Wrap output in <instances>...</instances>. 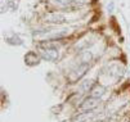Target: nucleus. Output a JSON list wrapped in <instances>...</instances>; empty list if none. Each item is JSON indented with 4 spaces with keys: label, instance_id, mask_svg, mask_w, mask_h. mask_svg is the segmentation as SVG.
Listing matches in <instances>:
<instances>
[{
    "label": "nucleus",
    "instance_id": "obj_6",
    "mask_svg": "<svg viewBox=\"0 0 130 122\" xmlns=\"http://www.w3.org/2000/svg\"><path fill=\"white\" fill-rule=\"evenodd\" d=\"M93 117H94V113L91 111H85L84 113H79L76 117H73L72 122H88Z\"/></svg>",
    "mask_w": 130,
    "mask_h": 122
},
{
    "label": "nucleus",
    "instance_id": "obj_1",
    "mask_svg": "<svg viewBox=\"0 0 130 122\" xmlns=\"http://www.w3.org/2000/svg\"><path fill=\"white\" fill-rule=\"evenodd\" d=\"M40 55L45 60H55L58 58V49L54 45L41 44L40 45Z\"/></svg>",
    "mask_w": 130,
    "mask_h": 122
},
{
    "label": "nucleus",
    "instance_id": "obj_3",
    "mask_svg": "<svg viewBox=\"0 0 130 122\" xmlns=\"http://www.w3.org/2000/svg\"><path fill=\"white\" fill-rule=\"evenodd\" d=\"M52 4L59 9H73L76 7H80V3L77 0H52Z\"/></svg>",
    "mask_w": 130,
    "mask_h": 122
},
{
    "label": "nucleus",
    "instance_id": "obj_2",
    "mask_svg": "<svg viewBox=\"0 0 130 122\" xmlns=\"http://www.w3.org/2000/svg\"><path fill=\"white\" fill-rule=\"evenodd\" d=\"M88 68H89V63H81L79 67H76L75 69H73V71H72V73L68 76L70 81L75 82V81L80 80V78H81V77H83V76L86 73Z\"/></svg>",
    "mask_w": 130,
    "mask_h": 122
},
{
    "label": "nucleus",
    "instance_id": "obj_8",
    "mask_svg": "<svg viewBox=\"0 0 130 122\" xmlns=\"http://www.w3.org/2000/svg\"><path fill=\"white\" fill-rule=\"evenodd\" d=\"M104 91H106V89L103 88V86H99V85H95L94 88H93L91 90H90V96H93V98H102L103 95H104Z\"/></svg>",
    "mask_w": 130,
    "mask_h": 122
},
{
    "label": "nucleus",
    "instance_id": "obj_11",
    "mask_svg": "<svg viewBox=\"0 0 130 122\" xmlns=\"http://www.w3.org/2000/svg\"><path fill=\"white\" fill-rule=\"evenodd\" d=\"M91 85H93V84H91V81H85V82H84V85H83V89H84L85 91H88V90L91 88Z\"/></svg>",
    "mask_w": 130,
    "mask_h": 122
},
{
    "label": "nucleus",
    "instance_id": "obj_9",
    "mask_svg": "<svg viewBox=\"0 0 130 122\" xmlns=\"http://www.w3.org/2000/svg\"><path fill=\"white\" fill-rule=\"evenodd\" d=\"M25 60H26V63L27 64H30V66H35V64H39V57L36 55L35 53H28L27 55H26V58H25Z\"/></svg>",
    "mask_w": 130,
    "mask_h": 122
},
{
    "label": "nucleus",
    "instance_id": "obj_4",
    "mask_svg": "<svg viewBox=\"0 0 130 122\" xmlns=\"http://www.w3.org/2000/svg\"><path fill=\"white\" fill-rule=\"evenodd\" d=\"M98 106H99V99L90 96V98H86V99L81 103L80 109H81V111H93V109H95Z\"/></svg>",
    "mask_w": 130,
    "mask_h": 122
},
{
    "label": "nucleus",
    "instance_id": "obj_5",
    "mask_svg": "<svg viewBox=\"0 0 130 122\" xmlns=\"http://www.w3.org/2000/svg\"><path fill=\"white\" fill-rule=\"evenodd\" d=\"M44 19H45V22H49V23H63L66 21V17L62 13L53 12V13H48L44 17Z\"/></svg>",
    "mask_w": 130,
    "mask_h": 122
},
{
    "label": "nucleus",
    "instance_id": "obj_7",
    "mask_svg": "<svg viewBox=\"0 0 130 122\" xmlns=\"http://www.w3.org/2000/svg\"><path fill=\"white\" fill-rule=\"evenodd\" d=\"M18 7V0H2V12H7V10H13Z\"/></svg>",
    "mask_w": 130,
    "mask_h": 122
},
{
    "label": "nucleus",
    "instance_id": "obj_10",
    "mask_svg": "<svg viewBox=\"0 0 130 122\" xmlns=\"http://www.w3.org/2000/svg\"><path fill=\"white\" fill-rule=\"evenodd\" d=\"M9 44H12V45H21L22 44V40L20 39V37H18V36H8L7 39H5Z\"/></svg>",
    "mask_w": 130,
    "mask_h": 122
}]
</instances>
